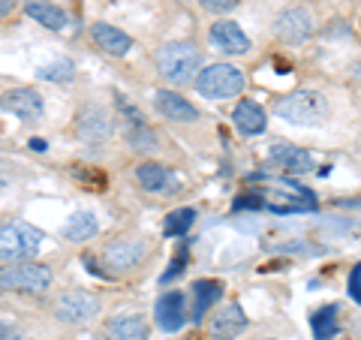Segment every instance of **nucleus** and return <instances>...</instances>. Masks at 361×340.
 <instances>
[{
	"label": "nucleus",
	"mask_w": 361,
	"mask_h": 340,
	"mask_svg": "<svg viewBox=\"0 0 361 340\" xmlns=\"http://www.w3.org/2000/svg\"><path fill=\"white\" fill-rule=\"evenodd\" d=\"M199 63H202V54L193 42H166L157 51V70L172 85L193 82V75H199Z\"/></svg>",
	"instance_id": "obj_1"
},
{
	"label": "nucleus",
	"mask_w": 361,
	"mask_h": 340,
	"mask_svg": "<svg viewBox=\"0 0 361 340\" xmlns=\"http://www.w3.org/2000/svg\"><path fill=\"white\" fill-rule=\"evenodd\" d=\"M274 109L280 118L301 123V127H319V123L329 118V99H325L319 90H295V94L277 99Z\"/></svg>",
	"instance_id": "obj_2"
},
{
	"label": "nucleus",
	"mask_w": 361,
	"mask_h": 340,
	"mask_svg": "<svg viewBox=\"0 0 361 340\" xmlns=\"http://www.w3.org/2000/svg\"><path fill=\"white\" fill-rule=\"evenodd\" d=\"M45 241V235L30 223H21V220H9V223H0V259H30L39 253V247Z\"/></svg>",
	"instance_id": "obj_3"
},
{
	"label": "nucleus",
	"mask_w": 361,
	"mask_h": 340,
	"mask_svg": "<svg viewBox=\"0 0 361 340\" xmlns=\"http://www.w3.org/2000/svg\"><path fill=\"white\" fill-rule=\"evenodd\" d=\"M196 90L205 99H229L244 90V73L229 63H211L199 73Z\"/></svg>",
	"instance_id": "obj_4"
},
{
	"label": "nucleus",
	"mask_w": 361,
	"mask_h": 340,
	"mask_svg": "<svg viewBox=\"0 0 361 340\" xmlns=\"http://www.w3.org/2000/svg\"><path fill=\"white\" fill-rule=\"evenodd\" d=\"M51 286V271L37 262H18L0 268V289L6 292H45Z\"/></svg>",
	"instance_id": "obj_5"
},
{
	"label": "nucleus",
	"mask_w": 361,
	"mask_h": 340,
	"mask_svg": "<svg viewBox=\"0 0 361 340\" xmlns=\"http://www.w3.org/2000/svg\"><path fill=\"white\" fill-rule=\"evenodd\" d=\"M54 313H58V320L66 322V325H82V322L94 320V316L99 313V298L87 289H70L58 301V310Z\"/></svg>",
	"instance_id": "obj_6"
},
{
	"label": "nucleus",
	"mask_w": 361,
	"mask_h": 340,
	"mask_svg": "<svg viewBox=\"0 0 361 340\" xmlns=\"http://www.w3.org/2000/svg\"><path fill=\"white\" fill-rule=\"evenodd\" d=\"M154 313H157V325L163 332H180L187 322V298L184 292H163L154 304Z\"/></svg>",
	"instance_id": "obj_7"
},
{
	"label": "nucleus",
	"mask_w": 361,
	"mask_h": 340,
	"mask_svg": "<svg viewBox=\"0 0 361 340\" xmlns=\"http://www.w3.org/2000/svg\"><path fill=\"white\" fill-rule=\"evenodd\" d=\"M0 109L13 111L21 121H37L42 115V97L33 87H13L0 97Z\"/></svg>",
	"instance_id": "obj_8"
},
{
	"label": "nucleus",
	"mask_w": 361,
	"mask_h": 340,
	"mask_svg": "<svg viewBox=\"0 0 361 340\" xmlns=\"http://www.w3.org/2000/svg\"><path fill=\"white\" fill-rule=\"evenodd\" d=\"M268 160L277 163L283 172H292V175L313 172V157L304 148H298V145H289V142H274V145H271Z\"/></svg>",
	"instance_id": "obj_9"
},
{
	"label": "nucleus",
	"mask_w": 361,
	"mask_h": 340,
	"mask_svg": "<svg viewBox=\"0 0 361 340\" xmlns=\"http://www.w3.org/2000/svg\"><path fill=\"white\" fill-rule=\"evenodd\" d=\"M111 130H115L111 127V115L99 106H87L82 115L75 118V133H78V139H85V142H106Z\"/></svg>",
	"instance_id": "obj_10"
},
{
	"label": "nucleus",
	"mask_w": 361,
	"mask_h": 340,
	"mask_svg": "<svg viewBox=\"0 0 361 340\" xmlns=\"http://www.w3.org/2000/svg\"><path fill=\"white\" fill-rule=\"evenodd\" d=\"M154 109L160 111L163 118L178 121V123H193V121H199V109L190 103V99L175 94V90H154Z\"/></svg>",
	"instance_id": "obj_11"
},
{
	"label": "nucleus",
	"mask_w": 361,
	"mask_h": 340,
	"mask_svg": "<svg viewBox=\"0 0 361 340\" xmlns=\"http://www.w3.org/2000/svg\"><path fill=\"white\" fill-rule=\"evenodd\" d=\"M274 33L283 42L298 45V42L313 37V21H310V16L304 13V9H289V13H283L274 21Z\"/></svg>",
	"instance_id": "obj_12"
},
{
	"label": "nucleus",
	"mask_w": 361,
	"mask_h": 340,
	"mask_svg": "<svg viewBox=\"0 0 361 340\" xmlns=\"http://www.w3.org/2000/svg\"><path fill=\"white\" fill-rule=\"evenodd\" d=\"M145 259V244L139 238H118L106 247V262L118 271H127V268H135Z\"/></svg>",
	"instance_id": "obj_13"
},
{
	"label": "nucleus",
	"mask_w": 361,
	"mask_h": 340,
	"mask_svg": "<svg viewBox=\"0 0 361 340\" xmlns=\"http://www.w3.org/2000/svg\"><path fill=\"white\" fill-rule=\"evenodd\" d=\"M244 328H247V316L241 310V304H229V308H223L211 320L208 334H211V340H235Z\"/></svg>",
	"instance_id": "obj_14"
},
{
	"label": "nucleus",
	"mask_w": 361,
	"mask_h": 340,
	"mask_svg": "<svg viewBox=\"0 0 361 340\" xmlns=\"http://www.w3.org/2000/svg\"><path fill=\"white\" fill-rule=\"evenodd\" d=\"M211 42L217 45L220 51H229V54L250 51V40H247V33L235 25V21H217V25L211 28Z\"/></svg>",
	"instance_id": "obj_15"
},
{
	"label": "nucleus",
	"mask_w": 361,
	"mask_h": 340,
	"mask_svg": "<svg viewBox=\"0 0 361 340\" xmlns=\"http://www.w3.org/2000/svg\"><path fill=\"white\" fill-rule=\"evenodd\" d=\"M109 340H148V320L139 313H118L106 325Z\"/></svg>",
	"instance_id": "obj_16"
},
{
	"label": "nucleus",
	"mask_w": 361,
	"mask_h": 340,
	"mask_svg": "<svg viewBox=\"0 0 361 340\" xmlns=\"http://www.w3.org/2000/svg\"><path fill=\"white\" fill-rule=\"evenodd\" d=\"M90 37H94V42L106 54H115V58H123V54L133 49V40L127 37V33L118 30V28H111V25H106V21H97V25L90 28Z\"/></svg>",
	"instance_id": "obj_17"
},
{
	"label": "nucleus",
	"mask_w": 361,
	"mask_h": 340,
	"mask_svg": "<svg viewBox=\"0 0 361 340\" xmlns=\"http://www.w3.org/2000/svg\"><path fill=\"white\" fill-rule=\"evenodd\" d=\"M232 123H235V130H238L241 135H259L265 130V111L259 103H253V99H241L238 106H235L232 111Z\"/></svg>",
	"instance_id": "obj_18"
},
{
	"label": "nucleus",
	"mask_w": 361,
	"mask_h": 340,
	"mask_svg": "<svg viewBox=\"0 0 361 340\" xmlns=\"http://www.w3.org/2000/svg\"><path fill=\"white\" fill-rule=\"evenodd\" d=\"M135 181L148 190V193H163V190H172L175 187V178L166 166L160 163H142L135 169Z\"/></svg>",
	"instance_id": "obj_19"
},
{
	"label": "nucleus",
	"mask_w": 361,
	"mask_h": 340,
	"mask_svg": "<svg viewBox=\"0 0 361 340\" xmlns=\"http://www.w3.org/2000/svg\"><path fill=\"white\" fill-rule=\"evenodd\" d=\"M223 296V283L220 280H196L193 283V322H202L205 313L211 310V304Z\"/></svg>",
	"instance_id": "obj_20"
},
{
	"label": "nucleus",
	"mask_w": 361,
	"mask_h": 340,
	"mask_svg": "<svg viewBox=\"0 0 361 340\" xmlns=\"http://www.w3.org/2000/svg\"><path fill=\"white\" fill-rule=\"evenodd\" d=\"M25 13L33 21H39L42 28H49V30H63L66 28V13H63V9H58L54 4H49V0H27Z\"/></svg>",
	"instance_id": "obj_21"
},
{
	"label": "nucleus",
	"mask_w": 361,
	"mask_h": 340,
	"mask_svg": "<svg viewBox=\"0 0 361 340\" xmlns=\"http://www.w3.org/2000/svg\"><path fill=\"white\" fill-rule=\"evenodd\" d=\"M97 232H99V223H97V217L90 211L73 214V217L66 220V226H63V238H70V241H90Z\"/></svg>",
	"instance_id": "obj_22"
},
{
	"label": "nucleus",
	"mask_w": 361,
	"mask_h": 340,
	"mask_svg": "<svg viewBox=\"0 0 361 340\" xmlns=\"http://www.w3.org/2000/svg\"><path fill=\"white\" fill-rule=\"evenodd\" d=\"M37 75L42 78V82H73L75 78V63L70 58H54L51 63H42Z\"/></svg>",
	"instance_id": "obj_23"
},
{
	"label": "nucleus",
	"mask_w": 361,
	"mask_h": 340,
	"mask_svg": "<svg viewBox=\"0 0 361 340\" xmlns=\"http://www.w3.org/2000/svg\"><path fill=\"white\" fill-rule=\"evenodd\" d=\"M334 313H337L334 304H329V308H322V310L313 313L310 325H313V337L316 340H331L337 334V316Z\"/></svg>",
	"instance_id": "obj_24"
},
{
	"label": "nucleus",
	"mask_w": 361,
	"mask_h": 340,
	"mask_svg": "<svg viewBox=\"0 0 361 340\" xmlns=\"http://www.w3.org/2000/svg\"><path fill=\"white\" fill-rule=\"evenodd\" d=\"M193 220H196V211H193V208H178V211H172V214L166 217L163 232H166L169 238H180V235L190 229V226H193Z\"/></svg>",
	"instance_id": "obj_25"
},
{
	"label": "nucleus",
	"mask_w": 361,
	"mask_h": 340,
	"mask_svg": "<svg viewBox=\"0 0 361 340\" xmlns=\"http://www.w3.org/2000/svg\"><path fill=\"white\" fill-rule=\"evenodd\" d=\"M130 145L135 151H154L157 139H154V133L145 127V123H133V127H130Z\"/></svg>",
	"instance_id": "obj_26"
},
{
	"label": "nucleus",
	"mask_w": 361,
	"mask_h": 340,
	"mask_svg": "<svg viewBox=\"0 0 361 340\" xmlns=\"http://www.w3.org/2000/svg\"><path fill=\"white\" fill-rule=\"evenodd\" d=\"M265 205V199L259 196V193H244L241 199H235V211H244V208H262Z\"/></svg>",
	"instance_id": "obj_27"
},
{
	"label": "nucleus",
	"mask_w": 361,
	"mask_h": 340,
	"mask_svg": "<svg viewBox=\"0 0 361 340\" xmlns=\"http://www.w3.org/2000/svg\"><path fill=\"white\" fill-rule=\"evenodd\" d=\"M349 296H353L355 304H361V265H355L353 271H349Z\"/></svg>",
	"instance_id": "obj_28"
},
{
	"label": "nucleus",
	"mask_w": 361,
	"mask_h": 340,
	"mask_svg": "<svg viewBox=\"0 0 361 340\" xmlns=\"http://www.w3.org/2000/svg\"><path fill=\"white\" fill-rule=\"evenodd\" d=\"M178 274H184V259H172V262H169V268L163 271V274H160V283H172Z\"/></svg>",
	"instance_id": "obj_29"
},
{
	"label": "nucleus",
	"mask_w": 361,
	"mask_h": 340,
	"mask_svg": "<svg viewBox=\"0 0 361 340\" xmlns=\"http://www.w3.org/2000/svg\"><path fill=\"white\" fill-rule=\"evenodd\" d=\"M202 6L208 9V13H226V9L238 6V0H199Z\"/></svg>",
	"instance_id": "obj_30"
},
{
	"label": "nucleus",
	"mask_w": 361,
	"mask_h": 340,
	"mask_svg": "<svg viewBox=\"0 0 361 340\" xmlns=\"http://www.w3.org/2000/svg\"><path fill=\"white\" fill-rule=\"evenodd\" d=\"M0 340H21V334L16 332V328H13V325L0 322Z\"/></svg>",
	"instance_id": "obj_31"
},
{
	"label": "nucleus",
	"mask_w": 361,
	"mask_h": 340,
	"mask_svg": "<svg viewBox=\"0 0 361 340\" xmlns=\"http://www.w3.org/2000/svg\"><path fill=\"white\" fill-rule=\"evenodd\" d=\"M13 6H16V0H0V18L13 13Z\"/></svg>",
	"instance_id": "obj_32"
},
{
	"label": "nucleus",
	"mask_w": 361,
	"mask_h": 340,
	"mask_svg": "<svg viewBox=\"0 0 361 340\" xmlns=\"http://www.w3.org/2000/svg\"><path fill=\"white\" fill-rule=\"evenodd\" d=\"M30 148L33 151H45V142L42 139H30Z\"/></svg>",
	"instance_id": "obj_33"
},
{
	"label": "nucleus",
	"mask_w": 361,
	"mask_h": 340,
	"mask_svg": "<svg viewBox=\"0 0 361 340\" xmlns=\"http://www.w3.org/2000/svg\"><path fill=\"white\" fill-rule=\"evenodd\" d=\"M355 75H358V78H361V63H358V66H355Z\"/></svg>",
	"instance_id": "obj_34"
},
{
	"label": "nucleus",
	"mask_w": 361,
	"mask_h": 340,
	"mask_svg": "<svg viewBox=\"0 0 361 340\" xmlns=\"http://www.w3.org/2000/svg\"><path fill=\"white\" fill-rule=\"evenodd\" d=\"M262 340H271V337H262Z\"/></svg>",
	"instance_id": "obj_35"
}]
</instances>
